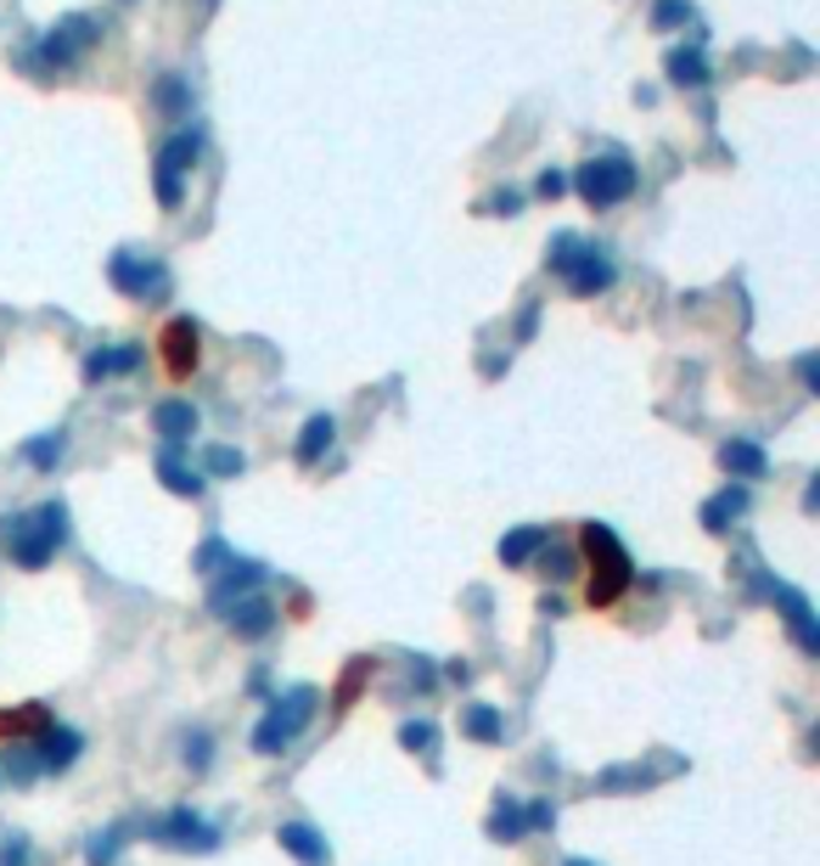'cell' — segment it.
Wrapping results in <instances>:
<instances>
[{
    "instance_id": "cell-1",
    "label": "cell",
    "mask_w": 820,
    "mask_h": 866,
    "mask_svg": "<svg viewBox=\"0 0 820 866\" xmlns=\"http://www.w3.org/2000/svg\"><path fill=\"white\" fill-rule=\"evenodd\" d=\"M62 541H68V506L62 501H45L40 512H18L0 524V546L12 552L18 568H45Z\"/></svg>"
},
{
    "instance_id": "cell-2",
    "label": "cell",
    "mask_w": 820,
    "mask_h": 866,
    "mask_svg": "<svg viewBox=\"0 0 820 866\" xmlns=\"http://www.w3.org/2000/svg\"><path fill=\"white\" fill-rule=\"evenodd\" d=\"M579 546L590 552V591H585V602H590V608H613V602L624 596V585H629V552L618 546V535L607 524H585Z\"/></svg>"
},
{
    "instance_id": "cell-3",
    "label": "cell",
    "mask_w": 820,
    "mask_h": 866,
    "mask_svg": "<svg viewBox=\"0 0 820 866\" xmlns=\"http://www.w3.org/2000/svg\"><path fill=\"white\" fill-rule=\"evenodd\" d=\"M568 187H574L590 209H618V203H629V198H635L641 175H635V163H629V158L607 152V158L579 163V175H568Z\"/></svg>"
},
{
    "instance_id": "cell-4",
    "label": "cell",
    "mask_w": 820,
    "mask_h": 866,
    "mask_svg": "<svg viewBox=\"0 0 820 866\" xmlns=\"http://www.w3.org/2000/svg\"><path fill=\"white\" fill-rule=\"evenodd\" d=\"M203 158V135L198 130H174L163 147H158V169H152V187H158V203L163 209H180V198H186V181L192 163Z\"/></svg>"
},
{
    "instance_id": "cell-5",
    "label": "cell",
    "mask_w": 820,
    "mask_h": 866,
    "mask_svg": "<svg viewBox=\"0 0 820 866\" xmlns=\"http://www.w3.org/2000/svg\"><path fill=\"white\" fill-rule=\"evenodd\" d=\"M315 715V686H293L287 698H276V709H270L259 726H253V748L259 754H282Z\"/></svg>"
},
{
    "instance_id": "cell-6",
    "label": "cell",
    "mask_w": 820,
    "mask_h": 866,
    "mask_svg": "<svg viewBox=\"0 0 820 866\" xmlns=\"http://www.w3.org/2000/svg\"><path fill=\"white\" fill-rule=\"evenodd\" d=\"M108 282H113L124 299H141V304H158V299L169 293L163 259H152V253H130V248L108 259Z\"/></svg>"
},
{
    "instance_id": "cell-7",
    "label": "cell",
    "mask_w": 820,
    "mask_h": 866,
    "mask_svg": "<svg viewBox=\"0 0 820 866\" xmlns=\"http://www.w3.org/2000/svg\"><path fill=\"white\" fill-rule=\"evenodd\" d=\"M102 29L97 23H90V18H62L40 46H34V68H45V73H62V68H73L79 62V51L90 46V40H97Z\"/></svg>"
},
{
    "instance_id": "cell-8",
    "label": "cell",
    "mask_w": 820,
    "mask_h": 866,
    "mask_svg": "<svg viewBox=\"0 0 820 866\" xmlns=\"http://www.w3.org/2000/svg\"><path fill=\"white\" fill-rule=\"evenodd\" d=\"M563 276H568L574 299H596V293H607V288L618 282V265H613V253H607V248H590V242H579L574 265H568Z\"/></svg>"
},
{
    "instance_id": "cell-9",
    "label": "cell",
    "mask_w": 820,
    "mask_h": 866,
    "mask_svg": "<svg viewBox=\"0 0 820 866\" xmlns=\"http://www.w3.org/2000/svg\"><path fill=\"white\" fill-rule=\"evenodd\" d=\"M158 343H163V366H169V377H192V366H198V355H203V332H198V321H192V315L169 321Z\"/></svg>"
},
{
    "instance_id": "cell-10",
    "label": "cell",
    "mask_w": 820,
    "mask_h": 866,
    "mask_svg": "<svg viewBox=\"0 0 820 866\" xmlns=\"http://www.w3.org/2000/svg\"><path fill=\"white\" fill-rule=\"evenodd\" d=\"M158 838H163V844H180V849H203V855L220 849V833H214L198 810H169L163 827H158Z\"/></svg>"
},
{
    "instance_id": "cell-11",
    "label": "cell",
    "mask_w": 820,
    "mask_h": 866,
    "mask_svg": "<svg viewBox=\"0 0 820 866\" xmlns=\"http://www.w3.org/2000/svg\"><path fill=\"white\" fill-rule=\"evenodd\" d=\"M198 422H203V416H198L192 400H163V405L152 411V427L163 433V445H169V451H174V445H186L192 433H198Z\"/></svg>"
},
{
    "instance_id": "cell-12",
    "label": "cell",
    "mask_w": 820,
    "mask_h": 866,
    "mask_svg": "<svg viewBox=\"0 0 820 866\" xmlns=\"http://www.w3.org/2000/svg\"><path fill=\"white\" fill-rule=\"evenodd\" d=\"M276 838H282V849H287L293 860H304V866H332V849H326V838H321L315 827L287 822V827H276Z\"/></svg>"
},
{
    "instance_id": "cell-13",
    "label": "cell",
    "mask_w": 820,
    "mask_h": 866,
    "mask_svg": "<svg viewBox=\"0 0 820 866\" xmlns=\"http://www.w3.org/2000/svg\"><path fill=\"white\" fill-rule=\"evenodd\" d=\"M79 748H84V737L79 732H68V726H45L40 732V771H68L73 759H79Z\"/></svg>"
},
{
    "instance_id": "cell-14",
    "label": "cell",
    "mask_w": 820,
    "mask_h": 866,
    "mask_svg": "<svg viewBox=\"0 0 820 866\" xmlns=\"http://www.w3.org/2000/svg\"><path fill=\"white\" fill-rule=\"evenodd\" d=\"M748 512V484H725L708 506H702V530H713V535H725L737 524V517Z\"/></svg>"
},
{
    "instance_id": "cell-15",
    "label": "cell",
    "mask_w": 820,
    "mask_h": 866,
    "mask_svg": "<svg viewBox=\"0 0 820 866\" xmlns=\"http://www.w3.org/2000/svg\"><path fill=\"white\" fill-rule=\"evenodd\" d=\"M332 440H337V416H326V411H315L310 422H304V433H298V467H315L326 451H332Z\"/></svg>"
},
{
    "instance_id": "cell-16",
    "label": "cell",
    "mask_w": 820,
    "mask_h": 866,
    "mask_svg": "<svg viewBox=\"0 0 820 866\" xmlns=\"http://www.w3.org/2000/svg\"><path fill=\"white\" fill-rule=\"evenodd\" d=\"M719 467L731 473V479H765L770 473V456L753 440H731V445H719Z\"/></svg>"
},
{
    "instance_id": "cell-17",
    "label": "cell",
    "mask_w": 820,
    "mask_h": 866,
    "mask_svg": "<svg viewBox=\"0 0 820 866\" xmlns=\"http://www.w3.org/2000/svg\"><path fill=\"white\" fill-rule=\"evenodd\" d=\"M664 68H669V84H680V91H697V84H708V62H702L697 46H675V51L664 57Z\"/></svg>"
},
{
    "instance_id": "cell-18",
    "label": "cell",
    "mask_w": 820,
    "mask_h": 866,
    "mask_svg": "<svg viewBox=\"0 0 820 866\" xmlns=\"http://www.w3.org/2000/svg\"><path fill=\"white\" fill-rule=\"evenodd\" d=\"M141 366V350L135 343H124V350H97V355H84V383H102L113 372H135Z\"/></svg>"
},
{
    "instance_id": "cell-19",
    "label": "cell",
    "mask_w": 820,
    "mask_h": 866,
    "mask_svg": "<svg viewBox=\"0 0 820 866\" xmlns=\"http://www.w3.org/2000/svg\"><path fill=\"white\" fill-rule=\"evenodd\" d=\"M270 625H276V608H270L264 596H247V602H236V614H231V631H236V636L259 642Z\"/></svg>"
},
{
    "instance_id": "cell-20",
    "label": "cell",
    "mask_w": 820,
    "mask_h": 866,
    "mask_svg": "<svg viewBox=\"0 0 820 866\" xmlns=\"http://www.w3.org/2000/svg\"><path fill=\"white\" fill-rule=\"evenodd\" d=\"M158 473H163V484H169L174 495H192V501L203 495V473H198V467H186L174 451H163V456H158Z\"/></svg>"
},
{
    "instance_id": "cell-21",
    "label": "cell",
    "mask_w": 820,
    "mask_h": 866,
    "mask_svg": "<svg viewBox=\"0 0 820 866\" xmlns=\"http://www.w3.org/2000/svg\"><path fill=\"white\" fill-rule=\"evenodd\" d=\"M253 585H259V563H236V557H231V574L214 585L209 602H214V608H231V596L242 602V591H253Z\"/></svg>"
},
{
    "instance_id": "cell-22",
    "label": "cell",
    "mask_w": 820,
    "mask_h": 866,
    "mask_svg": "<svg viewBox=\"0 0 820 866\" xmlns=\"http://www.w3.org/2000/svg\"><path fill=\"white\" fill-rule=\"evenodd\" d=\"M462 732L478 737V743H500V737H506V721H500L489 704H467V709H462Z\"/></svg>"
},
{
    "instance_id": "cell-23",
    "label": "cell",
    "mask_w": 820,
    "mask_h": 866,
    "mask_svg": "<svg viewBox=\"0 0 820 866\" xmlns=\"http://www.w3.org/2000/svg\"><path fill=\"white\" fill-rule=\"evenodd\" d=\"M545 541H551L545 530H517V535L500 541V563H506V568H523L534 552H545Z\"/></svg>"
},
{
    "instance_id": "cell-24",
    "label": "cell",
    "mask_w": 820,
    "mask_h": 866,
    "mask_svg": "<svg viewBox=\"0 0 820 866\" xmlns=\"http://www.w3.org/2000/svg\"><path fill=\"white\" fill-rule=\"evenodd\" d=\"M62 456H68V433H62V427H57V433H40V440L23 445V462H34L40 473H51Z\"/></svg>"
},
{
    "instance_id": "cell-25",
    "label": "cell",
    "mask_w": 820,
    "mask_h": 866,
    "mask_svg": "<svg viewBox=\"0 0 820 866\" xmlns=\"http://www.w3.org/2000/svg\"><path fill=\"white\" fill-rule=\"evenodd\" d=\"M489 833H495L500 844H517V838L528 833V810H523L517 799H500V805H495V816H489Z\"/></svg>"
},
{
    "instance_id": "cell-26",
    "label": "cell",
    "mask_w": 820,
    "mask_h": 866,
    "mask_svg": "<svg viewBox=\"0 0 820 866\" xmlns=\"http://www.w3.org/2000/svg\"><path fill=\"white\" fill-rule=\"evenodd\" d=\"M51 726V715L40 709V704H29V709H0V737H34V732H45Z\"/></svg>"
},
{
    "instance_id": "cell-27",
    "label": "cell",
    "mask_w": 820,
    "mask_h": 866,
    "mask_svg": "<svg viewBox=\"0 0 820 866\" xmlns=\"http://www.w3.org/2000/svg\"><path fill=\"white\" fill-rule=\"evenodd\" d=\"M366 675H372V658H354V664L343 669V681H337V698H332V704L348 709V704L360 698V686H366Z\"/></svg>"
},
{
    "instance_id": "cell-28",
    "label": "cell",
    "mask_w": 820,
    "mask_h": 866,
    "mask_svg": "<svg viewBox=\"0 0 820 866\" xmlns=\"http://www.w3.org/2000/svg\"><path fill=\"white\" fill-rule=\"evenodd\" d=\"M209 473H214V479H236V473H247V456L231 451V445H214V451H209Z\"/></svg>"
},
{
    "instance_id": "cell-29",
    "label": "cell",
    "mask_w": 820,
    "mask_h": 866,
    "mask_svg": "<svg viewBox=\"0 0 820 866\" xmlns=\"http://www.w3.org/2000/svg\"><path fill=\"white\" fill-rule=\"evenodd\" d=\"M574 253H579V236H574V231H557V242L545 248V265H551V271L563 276V271L574 265Z\"/></svg>"
},
{
    "instance_id": "cell-30",
    "label": "cell",
    "mask_w": 820,
    "mask_h": 866,
    "mask_svg": "<svg viewBox=\"0 0 820 866\" xmlns=\"http://www.w3.org/2000/svg\"><path fill=\"white\" fill-rule=\"evenodd\" d=\"M691 23V0H658L652 7V29H680Z\"/></svg>"
},
{
    "instance_id": "cell-31",
    "label": "cell",
    "mask_w": 820,
    "mask_h": 866,
    "mask_svg": "<svg viewBox=\"0 0 820 866\" xmlns=\"http://www.w3.org/2000/svg\"><path fill=\"white\" fill-rule=\"evenodd\" d=\"M186 102H192V97H186V84H180V79H163V84H158V108H163V113L180 119V113H186Z\"/></svg>"
},
{
    "instance_id": "cell-32",
    "label": "cell",
    "mask_w": 820,
    "mask_h": 866,
    "mask_svg": "<svg viewBox=\"0 0 820 866\" xmlns=\"http://www.w3.org/2000/svg\"><path fill=\"white\" fill-rule=\"evenodd\" d=\"M484 214H523V192L517 187H500L484 198Z\"/></svg>"
},
{
    "instance_id": "cell-33",
    "label": "cell",
    "mask_w": 820,
    "mask_h": 866,
    "mask_svg": "<svg viewBox=\"0 0 820 866\" xmlns=\"http://www.w3.org/2000/svg\"><path fill=\"white\" fill-rule=\"evenodd\" d=\"M399 743H405V748H416V754H433V743H438V732H433L427 721H411V726L399 732Z\"/></svg>"
},
{
    "instance_id": "cell-34",
    "label": "cell",
    "mask_w": 820,
    "mask_h": 866,
    "mask_svg": "<svg viewBox=\"0 0 820 866\" xmlns=\"http://www.w3.org/2000/svg\"><path fill=\"white\" fill-rule=\"evenodd\" d=\"M34 771H40V759L29 748H7V776H12V783H29Z\"/></svg>"
},
{
    "instance_id": "cell-35",
    "label": "cell",
    "mask_w": 820,
    "mask_h": 866,
    "mask_svg": "<svg viewBox=\"0 0 820 866\" xmlns=\"http://www.w3.org/2000/svg\"><path fill=\"white\" fill-rule=\"evenodd\" d=\"M534 192H539L545 203H557V198L568 192V175H563V169H539V181H534Z\"/></svg>"
},
{
    "instance_id": "cell-36",
    "label": "cell",
    "mask_w": 820,
    "mask_h": 866,
    "mask_svg": "<svg viewBox=\"0 0 820 866\" xmlns=\"http://www.w3.org/2000/svg\"><path fill=\"white\" fill-rule=\"evenodd\" d=\"M84 855H90V866H108V860L119 855V833H97V838H90V849H84Z\"/></svg>"
},
{
    "instance_id": "cell-37",
    "label": "cell",
    "mask_w": 820,
    "mask_h": 866,
    "mask_svg": "<svg viewBox=\"0 0 820 866\" xmlns=\"http://www.w3.org/2000/svg\"><path fill=\"white\" fill-rule=\"evenodd\" d=\"M0 866H29V844L18 833H7V844H0Z\"/></svg>"
},
{
    "instance_id": "cell-38",
    "label": "cell",
    "mask_w": 820,
    "mask_h": 866,
    "mask_svg": "<svg viewBox=\"0 0 820 866\" xmlns=\"http://www.w3.org/2000/svg\"><path fill=\"white\" fill-rule=\"evenodd\" d=\"M545 546H551V541H545ZM545 574H551V580H568V574H574V557L551 546V552H545Z\"/></svg>"
},
{
    "instance_id": "cell-39",
    "label": "cell",
    "mask_w": 820,
    "mask_h": 866,
    "mask_svg": "<svg viewBox=\"0 0 820 866\" xmlns=\"http://www.w3.org/2000/svg\"><path fill=\"white\" fill-rule=\"evenodd\" d=\"M225 557H231V552H225V546H220V541H209V546H203V552H198V568H203V574H214V568H220V563H225Z\"/></svg>"
},
{
    "instance_id": "cell-40",
    "label": "cell",
    "mask_w": 820,
    "mask_h": 866,
    "mask_svg": "<svg viewBox=\"0 0 820 866\" xmlns=\"http://www.w3.org/2000/svg\"><path fill=\"white\" fill-rule=\"evenodd\" d=\"M186 759H192V765L203 771V765H209V737H192V748H186Z\"/></svg>"
},
{
    "instance_id": "cell-41",
    "label": "cell",
    "mask_w": 820,
    "mask_h": 866,
    "mask_svg": "<svg viewBox=\"0 0 820 866\" xmlns=\"http://www.w3.org/2000/svg\"><path fill=\"white\" fill-rule=\"evenodd\" d=\"M568 866H596V860H568Z\"/></svg>"
}]
</instances>
